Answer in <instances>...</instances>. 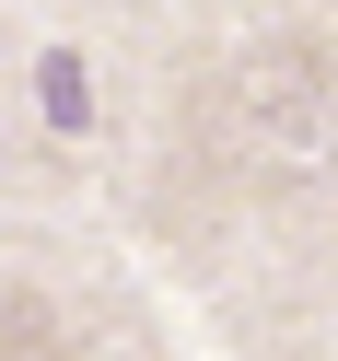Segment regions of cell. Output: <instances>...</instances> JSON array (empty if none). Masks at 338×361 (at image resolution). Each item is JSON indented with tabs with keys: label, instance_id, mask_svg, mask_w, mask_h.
<instances>
[{
	"label": "cell",
	"instance_id": "2",
	"mask_svg": "<svg viewBox=\"0 0 338 361\" xmlns=\"http://www.w3.org/2000/svg\"><path fill=\"white\" fill-rule=\"evenodd\" d=\"M0 361H59V326H47V303H35V291L0 314Z\"/></svg>",
	"mask_w": 338,
	"mask_h": 361
},
{
	"label": "cell",
	"instance_id": "1",
	"mask_svg": "<svg viewBox=\"0 0 338 361\" xmlns=\"http://www.w3.org/2000/svg\"><path fill=\"white\" fill-rule=\"evenodd\" d=\"M222 105H234L245 152H315L327 140V47H315V35H268V47L222 82Z\"/></svg>",
	"mask_w": 338,
	"mask_h": 361
}]
</instances>
